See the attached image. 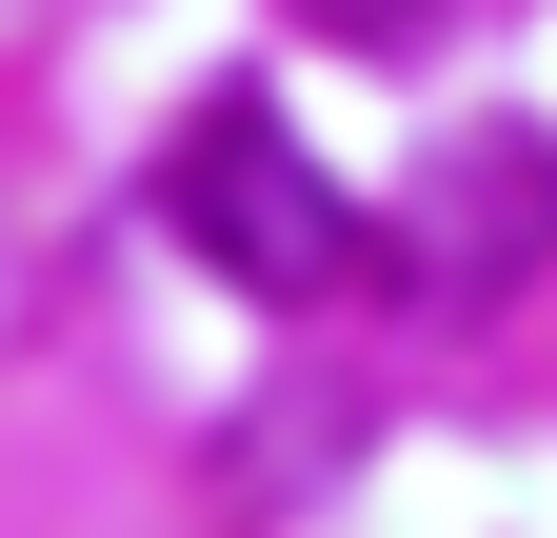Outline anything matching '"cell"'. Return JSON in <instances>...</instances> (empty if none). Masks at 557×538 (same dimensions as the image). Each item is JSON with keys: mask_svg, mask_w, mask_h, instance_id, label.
Wrapping results in <instances>:
<instances>
[{"mask_svg": "<svg viewBox=\"0 0 557 538\" xmlns=\"http://www.w3.org/2000/svg\"><path fill=\"white\" fill-rule=\"evenodd\" d=\"M537 240H557V160L537 140H478L438 199H418V299H438V319H478V299H498V280H537Z\"/></svg>", "mask_w": 557, "mask_h": 538, "instance_id": "2", "label": "cell"}, {"mask_svg": "<svg viewBox=\"0 0 557 538\" xmlns=\"http://www.w3.org/2000/svg\"><path fill=\"white\" fill-rule=\"evenodd\" d=\"M299 21H319V40H418L438 0H299Z\"/></svg>", "mask_w": 557, "mask_h": 538, "instance_id": "3", "label": "cell"}, {"mask_svg": "<svg viewBox=\"0 0 557 538\" xmlns=\"http://www.w3.org/2000/svg\"><path fill=\"white\" fill-rule=\"evenodd\" d=\"M160 240L199 259V280H239V299H359V199H338L319 160H299V120L278 100H199L180 140H160Z\"/></svg>", "mask_w": 557, "mask_h": 538, "instance_id": "1", "label": "cell"}]
</instances>
